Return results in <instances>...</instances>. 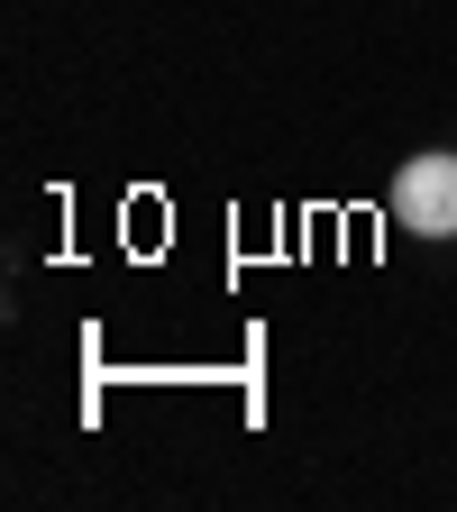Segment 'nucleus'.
I'll use <instances>...</instances> for the list:
<instances>
[{
	"label": "nucleus",
	"mask_w": 457,
	"mask_h": 512,
	"mask_svg": "<svg viewBox=\"0 0 457 512\" xmlns=\"http://www.w3.org/2000/svg\"><path fill=\"white\" fill-rule=\"evenodd\" d=\"M384 211H394V229H412V238H457V156H448V147L403 156Z\"/></svg>",
	"instance_id": "obj_1"
}]
</instances>
